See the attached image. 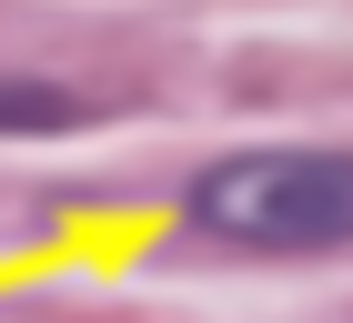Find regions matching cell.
Masks as SVG:
<instances>
[{
	"instance_id": "7a4b0ae2",
	"label": "cell",
	"mask_w": 353,
	"mask_h": 323,
	"mask_svg": "<svg viewBox=\"0 0 353 323\" xmlns=\"http://www.w3.org/2000/svg\"><path fill=\"white\" fill-rule=\"evenodd\" d=\"M81 111L71 91H41V81H0V132H71Z\"/></svg>"
},
{
	"instance_id": "6da1fadb",
	"label": "cell",
	"mask_w": 353,
	"mask_h": 323,
	"mask_svg": "<svg viewBox=\"0 0 353 323\" xmlns=\"http://www.w3.org/2000/svg\"><path fill=\"white\" fill-rule=\"evenodd\" d=\"M192 222L263 253H333L353 242V152H232L192 182Z\"/></svg>"
}]
</instances>
